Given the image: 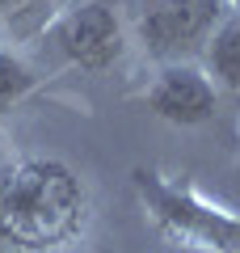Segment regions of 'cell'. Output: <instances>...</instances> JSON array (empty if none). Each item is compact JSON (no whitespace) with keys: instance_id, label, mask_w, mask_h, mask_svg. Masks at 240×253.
Wrapping results in <instances>:
<instances>
[{"instance_id":"3","label":"cell","mask_w":240,"mask_h":253,"mask_svg":"<svg viewBox=\"0 0 240 253\" xmlns=\"http://www.w3.org/2000/svg\"><path fill=\"white\" fill-rule=\"evenodd\" d=\"M211 13V0H143V34L156 46H177L202 34Z\"/></svg>"},{"instance_id":"2","label":"cell","mask_w":240,"mask_h":253,"mask_svg":"<svg viewBox=\"0 0 240 253\" xmlns=\"http://www.w3.org/2000/svg\"><path fill=\"white\" fill-rule=\"evenodd\" d=\"M63 46L72 59H80L84 68H106L118 55V21L106 4H89L68 17L63 26Z\"/></svg>"},{"instance_id":"1","label":"cell","mask_w":240,"mask_h":253,"mask_svg":"<svg viewBox=\"0 0 240 253\" xmlns=\"http://www.w3.org/2000/svg\"><path fill=\"white\" fill-rule=\"evenodd\" d=\"M80 219V186L63 165L30 161L0 173V236L21 249H51Z\"/></svg>"},{"instance_id":"7","label":"cell","mask_w":240,"mask_h":253,"mask_svg":"<svg viewBox=\"0 0 240 253\" xmlns=\"http://www.w3.org/2000/svg\"><path fill=\"white\" fill-rule=\"evenodd\" d=\"M34 0H0V13H21V9H30Z\"/></svg>"},{"instance_id":"4","label":"cell","mask_w":240,"mask_h":253,"mask_svg":"<svg viewBox=\"0 0 240 253\" xmlns=\"http://www.w3.org/2000/svg\"><path fill=\"white\" fill-rule=\"evenodd\" d=\"M152 106L164 118H173V123H202L215 106V93L194 72H169L152 93Z\"/></svg>"},{"instance_id":"5","label":"cell","mask_w":240,"mask_h":253,"mask_svg":"<svg viewBox=\"0 0 240 253\" xmlns=\"http://www.w3.org/2000/svg\"><path fill=\"white\" fill-rule=\"evenodd\" d=\"M211 59H215V68H219V76H223V81L240 89V26H228L219 38H215Z\"/></svg>"},{"instance_id":"6","label":"cell","mask_w":240,"mask_h":253,"mask_svg":"<svg viewBox=\"0 0 240 253\" xmlns=\"http://www.w3.org/2000/svg\"><path fill=\"white\" fill-rule=\"evenodd\" d=\"M26 84H30V76L21 72V63H13V59H4V55H0V110L9 106L13 97H21V93H26Z\"/></svg>"}]
</instances>
